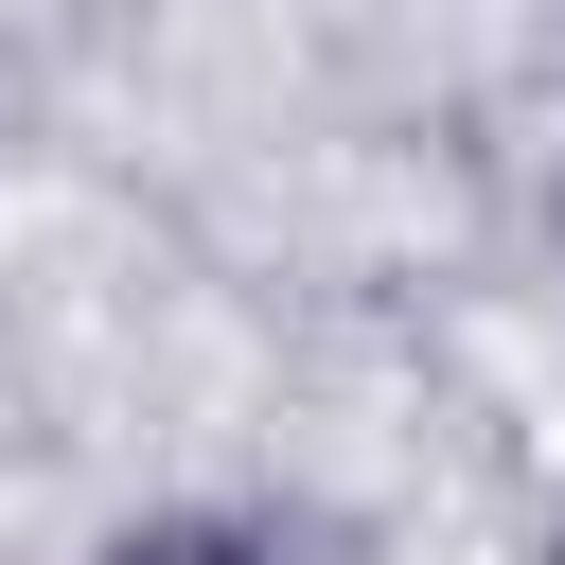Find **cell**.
<instances>
[{
    "label": "cell",
    "mask_w": 565,
    "mask_h": 565,
    "mask_svg": "<svg viewBox=\"0 0 565 565\" xmlns=\"http://www.w3.org/2000/svg\"><path fill=\"white\" fill-rule=\"evenodd\" d=\"M530 565H565V512H547V530H530Z\"/></svg>",
    "instance_id": "2"
},
{
    "label": "cell",
    "mask_w": 565,
    "mask_h": 565,
    "mask_svg": "<svg viewBox=\"0 0 565 565\" xmlns=\"http://www.w3.org/2000/svg\"><path fill=\"white\" fill-rule=\"evenodd\" d=\"M547 230H565V194H547Z\"/></svg>",
    "instance_id": "3"
},
{
    "label": "cell",
    "mask_w": 565,
    "mask_h": 565,
    "mask_svg": "<svg viewBox=\"0 0 565 565\" xmlns=\"http://www.w3.org/2000/svg\"><path fill=\"white\" fill-rule=\"evenodd\" d=\"M88 565H282V530H247V512H212V494H177V512H124Z\"/></svg>",
    "instance_id": "1"
}]
</instances>
